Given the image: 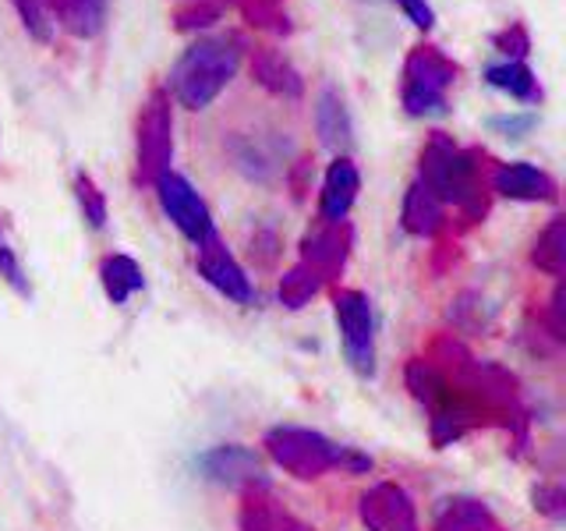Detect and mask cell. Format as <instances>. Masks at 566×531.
Returning <instances> with one entry per match:
<instances>
[{"label":"cell","mask_w":566,"mask_h":531,"mask_svg":"<svg viewBox=\"0 0 566 531\" xmlns=\"http://www.w3.org/2000/svg\"><path fill=\"white\" fill-rule=\"evenodd\" d=\"M538 124L535 114H500V117H489V128L492 132H500L503 138H513V142H521L531 128Z\"/></svg>","instance_id":"cell-32"},{"label":"cell","mask_w":566,"mask_h":531,"mask_svg":"<svg viewBox=\"0 0 566 531\" xmlns=\"http://www.w3.org/2000/svg\"><path fill=\"white\" fill-rule=\"evenodd\" d=\"M492 46L500 50L506 61H524L531 53V35L521 22H510L506 29L492 32Z\"/></svg>","instance_id":"cell-30"},{"label":"cell","mask_w":566,"mask_h":531,"mask_svg":"<svg viewBox=\"0 0 566 531\" xmlns=\"http://www.w3.org/2000/svg\"><path fill=\"white\" fill-rule=\"evenodd\" d=\"M485 82L521 103H542V85L524 61H503L485 67Z\"/></svg>","instance_id":"cell-21"},{"label":"cell","mask_w":566,"mask_h":531,"mask_svg":"<svg viewBox=\"0 0 566 531\" xmlns=\"http://www.w3.org/2000/svg\"><path fill=\"white\" fill-rule=\"evenodd\" d=\"M265 454H270L287 475L301 478V482L323 478L333 468H350V471L371 468L368 457L340 447V442L326 439L323 433L297 429V425H276V429L265 433Z\"/></svg>","instance_id":"cell-4"},{"label":"cell","mask_w":566,"mask_h":531,"mask_svg":"<svg viewBox=\"0 0 566 531\" xmlns=\"http://www.w3.org/2000/svg\"><path fill=\"white\" fill-rule=\"evenodd\" d=\"M457 79H460V64L432 43H418L403 58V85L411 88L447 96V88H453Z\"/></svg>","instance_id":"cell-13"},{"label":"cell","mask_w":566,"mask_h":531,"mask_svg":"<svg viewBox=\"0 0 566 531\" xmlns=\"http://www.w3.org/2000/svg\"><path fill=\"white\" fill-rule=\"evenodd\" d=\"M358 518L368 531H421L411 496L397 482L371 486L358 503Z\"/></svg>","instance_id":"cell-9"},{"label":"cell","mask_w":566,"mask_h":531,"mask_svg":"<svg viewBox=\"0 0 566 531\" xmlns=\"http://www.w3.org/2000/svg\"><path fill=\"white\" fill-rule=\"evenodd\" d=\"M563 235H566V217H553V220H548V227L538 235L535 248H531V262H535L542 273L556 277V280L563 277V266H566Z\"/></svg>","instance_id":"cell-23"},{"label":"cell","mask_w":566,"mask_h":531,"mask_svg":"<svg viewBox=\"0 0 566 531\" xmlns=\"http://www.w3.org/2000/svg\"><path fill=\"white\" fill-rule=\"evenodd\" d=\"M361 191V174L358 167L350 164L347 156H336L326 177H323V195H318V212H323L326 223H336V220H347V212L354 206Z\"/></svg>","instance_id":"cell-15"},{"label":"cell","mask_w":566,"mask_h":531,"mask_svg":"<svg viewBox=\"0 0 566 531\" xmlns=\"http://www.w3.org/2000/svg\"><path fill=\"white\" fill-rule=\"evenodd\" d=\"M199 471L209 482L227 486V489H255L265 486L262 478V460L255 450L238 447V442H227V447H212L209 454L199 457Z\"/></svg>","instance_id":"cell-11"},{"label":"cell","mask_w":566,"mask_h":531,"mask_svg":"<svg viewBox=\"0 0 566 531\" xmlns=\"http://www.w3.org/2000/svg\"><path fill=\"white\" fill-rule=\"evenodd\" d=\"M217 4H223V0H217Z\"/></svg>","instance_id":"cell-37"},{"label":"cell","mask_w":566,"mask_h":531,"mask_svg":"<svg viewBox=\"0 0 566 531\" xmlns=\"http://www.w3.org/2000/svg\"><path fill=\"white\" fill-rule=\"evenodd\" d=\"M153 188L159 195V206H164L167 220L181 230L195 248H199L209 235H217V227H212V212L202 202V195L188 185V177L167 170Z\"/></svg>","instance_id":"cell-7"},{"label":"cell","mask_w":566,"mask_h":531,"mask_svg":"<svg viewBox=\"0 0 566 531\" xmlns=\"http://www.w3.org/2000/svg\"><path fill=\"white\" fill-rule=\"evenodd\" d=\"M407 389L415 394L418 404H424L432 425V442L436 447H450L474 425H485L489 412L478 404L464 386L447 379L429 358H411L403 368Z\"/></svg>","instance_id":"cell-3"},{"label":"cell","mask_w":566,"mask_h":531,"mask_svg":"<svg viewBox=\"0 0 566 531\" xmlns=\"http://www.w3.org/2000/svg\"><path fill=\"white\" fill-rule=\"evenodd\" d=\"M238 64H241L238 40H230V35H202V40L185 46L181 58L174 61L167 79V96H174L185 111H206L234 82Z\"/></svg>","instance_id":"cell-2"},{"label":"cell","mask_w":566,"mask_h":531,"mask_svg":"<svg viewBox=\"0 0 566 531\" xmlns=\"http://www.w3.org/2000/svg\"><path fill=\"white\" fill-rule=\"evenodd\" d=\"M350 248H354V227L347 220H336V223L323 220L301 238V266H308L318 280H333L344 273Z\"/></svg>","instance_id":"cell-8"},{"label":"cell","mask_w":566,"mask_h":531,"mask_svg":"<svg viewBox=\"0 0 566 531\" xmlns=\"http://www.w3.org/2000/svg\"><path fill=\"white\" fill-rule=\"evenodd\" d=\"M336 309V326L344 336V354L350 368L358 376H371L376 372V319H371V301L368 294L344 288L333 298Z\"/></svg>","instance_id":"cell-6"},{"label":"cell","mask_w":566,"mask_h":531,"mask_svg":"<svg viewBox=\"0 0 566 531\" xmlns=\"http://www.w3.org/2000/svg\"><path fill=\"white\" fill-rule=\"evenodd\" d=\"M489 188L513 202H556L559 199L556 181L535 164H495Z\"/></svg>","instance_id":"cell-12"},{"label":"cell","mask_w":566,"mask_h":531,"mask_svg":"<svg viewBox=\"0 0 566 531\" xmlns=\"http://www.w3.org/2000/svg\"><path fill=\"white\" fill-rule=\"evenodd\" d=\"M223 14V4H217V0H185L181 8H174L170 22L177 32H202L209 25H217Z\"/></svg>","instance_id":"cell-26"},{"label":"cell","mask_w":566,"mask_h":531,"mask_svg":"<svg viewBox=\"0 0 566 531\" xmlns=\"http://www.w3.org/2000/svg\"><path fill=\"white\" fill-rule=\"evenodd\" d=\"M248 71H252L255 85H262L270 96H280V100L305 96V79H301V71L273 46H255L252 61H248Z\"/></svg>","instance_id":"cell-14"},{"label":"cell","mask_w":566,"mask_h":531,"mask_svg":"<svg viewBox=\"0 0 566 531\" xmlns=\"http://www.w3.org/2000/svg\"><path fill=\"white\" fill-rule=\"evenodd\" d=\"M432 531H500L495 513L471 496H450L436 507Z\"/></svg>","instance_id":"cell-19"},{"label":"cell","mask_w":566,"mask_h":531,"mask_svg":"<svg viewBox=\"0 0 566 531\" xmlns=\"http://www.w3.org/2000/svg\"><path fill=\"white\" fill-rule=\"evenodd\" d=\"M482 159V149H460L447 132H432L418 153V181L442 206H457L468 223H478L489 217V181Z\"/></svg>","instance_id":"cell-1"},{"label":"cell","mask_w":566,"mask_h":531,"mask_svg":"<svg viewBox=\"0 0 566 531\" xmlns=\"http://www.w3.org/2000/svg\"><path fill=\"white\" fill-rule=\"evenodd\" d=\"M0 277H4L18 294H29V283H25V273H22V262L14 259V252L8 244H0Z\"/></svg>","instance_id":"cell-33"},{"label":"cell","mask_w":566,"mask_h":531,"mask_svg":"<svg viewBox=\"0 0 566 531\" xmlns=\"http://www.w3.org/2000/svg\"><path fill=\"white\" fill-rule=\"evenodd\" d=\"M195 266H199L202 280L209 288H217L223 298L238 301V305H248L255 298L252 291V280L244 277V270L238 266V259L227 252V244L220 241V235H209L199 244V256H195Z\"/></svg>","instance_id":"cell-10"},{"label":"cell","mask_w":566,"mask_h":531,"mask_svg":"<svg viewBox=\"0 0 566 531\" xmlns=\"http://www.w3.org/2000/svg\"><path fill=\"white\" fill-rule=\"evenodd\" d=\"M548 326H553V336L556 341H563V283H556L553 291V301H548Z\"/></svg>","instance_id":"cell-35"},{"label":"cell","mask_w":566,"mask_h":531,"mask_svg":"<svg viewBox=\"0 0 566 531\" xmlns=\"http://www.w3.org/2000/svg\"><path fill=\"white\" fill-rule=\"evenodd\" d=\"M99 280H103V291L114 305H124L135 291L146 288V277H142L138 262L132 256H106L99 262Z\"/></svg>","instance_id":"cell-22"},{"label":"cell","mask_w":566,"mask_h":531,"mask_svg":"<svg viewBox=\"0 0 566 531\" xmlns=\"http://www.w3.org/2000/svg\"><path fill=\"white\" fill-rule=\"evenodd\" d=\"M174 156V114L167 88H153L135 117V181L156 185L170 170Z\"/></svg>","instance_id":"cell-5"},{"label":"cell","mask_w":566,"mask_h":531,"mask_svg":"<svg viewBox=\"0 0 566 531\" xmlns=\"http://www.w3.org/2000/svg\"><path fill=\"white\" fill-rule=\"evenodd\" d=\"M287 531H312V528H308V524H301V521H294V524H291Z\"/></svg>","instance_id":"cell-36"},{"label":"cell","mask_w":566,"mask_h":531,"mask_svg":"<svg viewBox=\"0 0 566 531\" xmlns=\"http://www.w3.org/2000/svg\"><path fill=\"white\" fill-rule=\"evenodd\" d=\"M442 223H447V206H442L436 195L415 181L403 195V209H400V227L411 238H436Z\"/></svg>","instance_id":"cell-18"},{"label":"cell","mask_w":566,"mask_h":531,"mask_svg":"<svg viewBox=\"0 0 566 531\" xmlns=\"http://www.w3.org/2000/svg\"><path fill=\"white\" fill-rule=\"evenodd\" d=\"M75 199H78V209H82L85 223L93 227V230H103L106 227V199H103L99 185L85 170L75 174Z\"/></svg>","instance_id":"cell-27"},{"label":"cell","mask_w":566,"mask_h":531,"mask_svg":"<svg viewBox=\"0 0 566 531\" xmlns=\"http://www.w3.org/2000/svg\"><path fill=\"white\" fill-rule=\"evenodd\" d=\"M11 4H14L18 18H22V25H25V32L32 35L35 43H50L53 40V22H50L46 11H43V0H11Z\"/></svg>","instance_id":"cell-29"},{"label":"cell","mask_w":566,"mask_h":531,"mask_svg":"<svg viewBox=\"0 0 566 531\" xmlns=\"http://www.w3.org/2000/svg\"><path fill=\"white\" fill-rule=\"evenodd\" d=\"M43 11L75 40H96L106 25V0H43Z\"/></svg>","instance_id":"cell-17"},{"label":"cell","mask_w":566,"mask_h":531,"mask_svg":"<svg viewBox=\"0 0 566 531\" xmlns=\"http://www.w3.org/2000/svg\"><path fill=\"white\" fill-rule=\"evenodd\" d=\"M238 11L252 29L273 32V35H291L294 32L287 11H283V0H238Z\"/></svg>","instance_id":"cell-24"},{"label":"cell","mask_w":566,"mask_h":531,"mask_svg":"<svg viewBox=\"0 0 566 531\" xmlns=\"http://www.w3.org/2000/svg\"><path fill=\"white\" fill-rule=\"evenodd\" d=\"M315 132L323 138V146L333 149L336 156H347L354 146V121L344 96L333 85H326L315 100Z\"/></svg>","instance_id":"cell-16"},{"label":"cell","mask_w":566,"mask_h":531,"mask_svg":"<svg viewBox=\"0 0 566 531\" xmlns=\"http://www.w3.org/2000/svg\"><path fill=\"white\" fill-rule=\"evenodd\" d=\"M400 103L411 117H442L450 114V100L439 93H424V88L400 85Z\"/></svg>","instance_id":"cell-28"},{"label":"cell","mask_w":566,"mask_h":531,"mask_svg":"<svg viewBox=\"0 0 566 531\" xmlns=\"http://www.w3.org/2000/svg\"><path fill=\"white\" fill-rule=\"evenodd\" d=\"M318 288H323V280H318L312 270H308V266H291V270L287 273H283L280 277V305L283 309H305L308 305V301L318 294Z\"/></svg>","instance_id":"cell-25"},{"label":"cell","mask_w":566,"mask_h":531,"mask_svg":"<svg viewBox=\"0 0 566 531\" xmlns=\"http://www.w3.org/2000/svg\"><path fill=\"white\" fill-rule=\"evenodd\" d=\"M531 500H535V510L545 513V518H553V521H563V513H566V492L559 486H535L531 489Z\"/></svg>","instance_id":"cell-31"},{"label":"cell","mask_w":566,"mask_h":531,"mask_svg":"<svg viewBox=\"0 0 566 531\" xmlns=\"http://www.w3.org/2000/svg\"><path fill=\"white\" fill-rule=\"evenodd\" d=\"M238 524L241 531H287L294 518L273 500L270 486H255V489H244L241 496Z\"/></svg>","instance_id":"cell-20"},{"label":"cell","mask_w":566,"mask_h":531,"mask_svg":"<svg viewBox=\"0 0 566 531\" xmlns=\"http://www.w3.org/2000/svg\"><path fill=\"white\" fill-rule=\"evenodd\" d=\"M400 4V11L411 18V22L421 29V32H429L432 25H436V11H432V4L429 0H397Z\"/></svg>","instance_id":"cell-34"}]
</instances>
